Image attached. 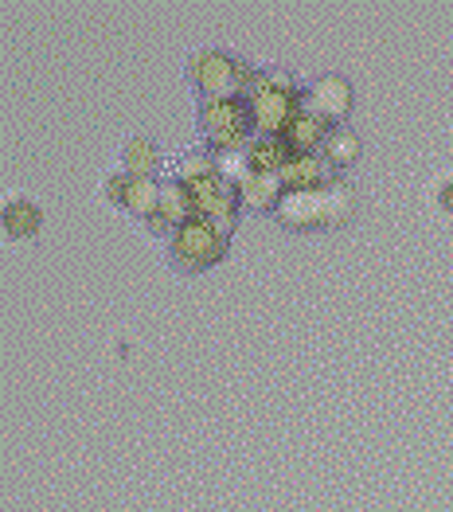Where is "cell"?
<instances>
[{"label":"cell","mask_w":453,"mask_h":512,"mask_svg":"<svg viewBox=\"0 0 453 512\" xmlns=\"http://www.w3.org/2000/svg\"><path fill=\"white\" fill-rule=\"evenodd\" d=\"M282 200H286V184L278 172H250L239 184V204L250 212H278Z\"/></svg>","instance_id":"ba28073f"},{"label":"cell","mask_w":453,"mask_h":512,"mask_svg":"<svg viewBox=\"0 0 453 512\" xmlns=\"http://www.w3.org/2000/svg\"><path fill=\"white\" fill-rule=\"evenodd\" d=\"M301 106L332 126V122L348 118V110H352V83L344 75H321L317 83L305 90V102Z\"/></svg>","instance_id":"52a82bcc"},{"label":"cell","mask_w":453,"mask_h":512,"mask_svg":"<svg viewBox=\"0 0 453 512\" xmlns=\"http://www.w3.org/2000/svg\"><path fill=\"white\" fill-rule=\"evenodd\" d=\"M278 223L297 227V231H313V227H336L352 215V192L344 184H325V188H309V192H286V200L278 204Z\"/></svg>","instance_id":"6da1fadb"},{"label":"cell","mask_w":453,"mask_h":512,"mask_svg":"<svg viewBox=\"0 0 453 512\" xmlns=\"http://www.w3.org/2000/svg\"><path fill=\"white\" fill-rule=\"evenodd\" d=\"M192 79L204 90V98H239V59L211 47L192 59Z\"/></svg>","instance_id":"5b68a950"},{"label":"cell","mask_w":453,"mask_h":512,"mask_svg":"<svg viewBox=\"0 0 453 512\" xmlns=\"http://www.w3.org/2000/svg\"><path fill=\"white\" fill-rule=\"evenodd\" d=\"M250 106V126L262 137H282L289 122L301 114V102L293 94H274V90H258L254 98H247Z\"/></svg>","instance_id":"8992f818"},{"label":"cell","mask_w":453,"mask_h":512,"mask_svg":"<svg viewBox=\"0 0 453 512\" xmlns=\"http://www.w3.org/2000/svg\"><path fill=\"white\" fill-rule=\"evenodd\" d=\"M192 200H196V219H204L211 227H219L223 235H231L235 219H239V188L223 176H211L204 184L192 188Z\"/></svg>","instance_id":"277c9868"},{"label":"cell","mask_w":453,"mask_h":512,"mask_svg":"<svg viewBox=\"0 0 453 512\" xmlns=\"http://www.w3.org/2000/svg\"><path fill=\"white\" fill-rule=\"evenodd\" d=\"M161 169V149L153 137H129L122 145V172L129 176H149Z\"/></svg>","instance_id":"4fadbf2b"},{"label":"cell","mask_w":453,"mask_h":512,"mask_svg":"<svg viewBox=\"0 0 453 512\" xmlns=\"http://www.w3.org/2000/svg\"><path fill=\"white\" fill-rule=\"evenodd\" d=\"M434 200H438V208H442V212H450V215H453V176H450V180H442V184H438Z\"/></svg>","instance_id":"d6986e66"},{"label":"cell","mask_w":453,"mask_h":512,"mask_svg":"<svg viewBox=\"0 0 453 512\" xmlns=\"http://www.w3.org/2000/svg\"><path fill=\"white\" fill-rule=\"evenodd\" d=\"M247 157L254 172H282L286 161L293 157V149L286 145V137H250L247 141Z\"/></svg>","instance_id":"7c38bea8"},{"label":"cell","mask_w":453,"mask_h":512,"mask_svg":"<svg viewBox=\"0 0 453 512\" xmlns=\"http://www.w3.org/2000/svg\"><path fill=\"white\" fill-rule=\"evenodd\" d=\"M200 129L204 137L219 149V153H231V149H247L250 141V106L243 98H204L200 106Z\"/></svg>","instance_id":"7a4b0ae2"},{"label":"cell","mask_w":453,"mask_h":512,"mask_svg":"<svg viewBox=\"0 0 453 512\" xmlns=\"http://www.w3.org/2000/svg\"><path fill=\"white\" fill-rule=\"evenodd\" d=\"M329 129H332L329 122H321L317 114H309V110L301 106V114L289 122V129L282 133V137H286V145L293 149V153H321Z\"/></svg>","instance_id":"30bf717a"},{"label":"cell","mask_w":453,"mask_h":512,"mask_svg":"<svg viewBox=\"0 0 453 512\" xmlns=\"http://www.w3.org/2000/svg\"><path fill=\"white\" fill-rule=\"evenodd\" d=\"M161 219H168L176 231L184 227V223H192L196 219V200H192V188H184V184H176V180H165L161 184Z\"/></svg>","instance_id":"5bb4252c"},{"label":"cell","mask_w":453,"mask_h":512,"mask_svg":"<svg viewBox=\"0 0 453 512\" xmlns=\"http://www.w3.org/2000/svg\"><path fill=\"white\" fill-rule=\"evenodd\" d=\"M40 227H43V212L36 200L12 196V200L4 204V235H8V239H32Z\"/></svg>","instance_id":"8fae6325"},{"label":"cell","mask_w":453,"mask_h":512,"mask_svg":"<svg viewBox=\"0 0 453 512\" xmlns=\"http://www.w3.org/2000/svg\"><path fill=\"white\" fill-rule=\"evenodd\" d=\"M125 192H129V172H114V176L106 180V200L122 208V204H125Z\"/></svg>","instance_id":"ac0fdd59"},{"label":"cell","mask_w":453,"mask_h":512,"mask_svg":"<svg viewBox=\"0 0 453 512\" xmlns=\"http://www.w3.org/2000/svg\"><path fill=\"white\" fill-rule=\"evenodd\" d=\"M168 251H172V262L180 270H207V266H215L219 258L227 255V235L219 227L204 223V219H192V223H184L176 231Z\"/></svg>","instance_id":"3957f363"},{"label":"cell","mask_w":453,"mask_h":512,"mask_svg":"<svg viewBox=\"0 0 453 512\" xmlns=\"http://www.w3.org/2000/svg\"><path fill=\"white\" fill-rule=\"evenodd\" d=\"M360 153H364V145H360L356 129H348V126H332L329 129L321 157L329 161L332 169H348V165H356V161H360Z\"/></svg>","instance_id":"9a60e30c"},{"label":"cell","mask_w":453,"mask_h":512,"mask_svg":"<svg viewBox=\"0 0 453 512\" xmlns=\"http://www.w3.org/2000/svg\"><path fill=\"white\" fill-rule=\"evenodd\" d=\"M211 176H219V157L211 153H184L176 165H172V180L184 184V188H196Z\"/></svg>","instance_id":"e0dca14e"},{"label":"cell","mask_w":453,"mask_h":512,"mask_svg":"<svg viewBox=\"0 0 453 512\" xmlns=\"http://www.w3.org/2000/svg\"><path fill=\"white\" fill-rule=\"evenodd\" d=\"M129 215H141V219H153L161 212V184L149 180V176H129V192H125V204Z\"/></svg>","instance_id":"2e32d148"},{"label":"cell","mask_w":453,"mask_h":512,"mask_svg":"<svg viewBox=\"0 0 453 512\" xmlns=\"http://www.w3.org/2000/svg\"><path fill=\"white\" fill-rule=\"evenodd\" d=\"M329 169L332 165L321 153H293L278 176H282L286 192H309V188H325L329 184Z\"/></svg>","instance_id":"9c48e42d"}]
</instances>
